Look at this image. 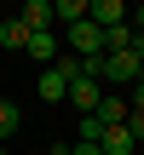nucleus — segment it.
Here are the masks:
<instances>
[{"label":"nucleus","instance_id":"nucleus-1","mask_svg":"<svg viewBox=\"0 0 144 155\" xmlns=\"http://www.w3.org/2000/svg\"><path fill=\"white\" fill-rule=\"evenodd\" d=\"M87 75H92V81H115V86H133L144 69H139V58H133V52H104V58H92V63H87Z\"/></svg>","mask_w":144,"mask_h":155},{"label":"nucleus","instance_id":"nucleus-2","mask_svg":"<svg viewBox=\"0 0 144 155\" xmlns=\"http://www.w3.org/2000/svg\"><path fill=\"white\" fill-rule=\"evenodd\" d=\"M87 23L115 29V23H127V6H121V0H87Z\"/></svg>","mask_w":144,"mask_h":155},{"label":"nucleus","instance_id":"nucleus-3","mask_svg":"<svg viewBox=\"0 0 144 155\" xmlns=\"http://www.w3.org/2000/svg\"><path fill=\"white\" fill-rule=\"evenodd\" d=\"M17 23H23L29 35H40V29H52V0H29V6L17 12Z\"/></svg>","mask_w":144,"mask_h":155},{"label":"nucleus","instance_id":"nucleus-4","mask_svg":"<svg viewBox=\"0 0 144 155\" xmlns=\"http://www.w3.org/2000/svg\"><path fill=\"white\" fill-rule=\"evenodd\" d=\"M63 104H75L81 115H92V109H98V81H92V75H87V81H75V86L63 92Z\"/></svg>","mask_w":144,"mask_h":155},{"label":"nucleus","instance_id":"nucleus-5","mask_svg":"<svg viewBox=\"0 0 144 155\" xmlns=\"http://www.w3.org/2000/svg\"><path fill=\"white\" fill-rule=\"evenodd\" d=\"M35 63H58V35L52 29H40V35H29V46H23Z\"/></svg>","mask_w":144,"mask_h":155},{"label":"nucleus","instance_id":"nucleus-6","mask_svg":"<svg viewBox=\"0 0 144 155\" xmlns=\"http://www.w3.org/2000/svg\"><path fill=\"white\" fill-rule=\"evenodd\" d=\"M133 46H139V29H133V23L104 29V52H133Z\"/></svg>","mask_w":144,"mask_h":155},{"label":"nucleus","instance_id":"nucleus-7","mask_svg":"<svg viewBox=\"0 0 144 155\" xmlns=\"http://www.w3.org/2000/svg\"><path fill=\"white\" fill-rule=\"evenodd\" d=\"M87 17V0H52V23H63V29H75Z\"/></svg>","mask_w":144,"mask_h":155},{"label":"nucleus","instance_id":"nucleus-8","mask_svg":"<svg viewBox=\"0 0 144 155\" xmlns=\"http://www.w3.org/2000/svg\"><path fill=\"white\" fill-rule=\"evenodd\" d=\"M104 127H127V98H98V109H92Z\"/></svg>","mask_w":144,"mask_h":155},{"label":"nucleus","instance_id":"nucleus-9","mask_svg":"<svg viewBox=\"0 0 144 155\" xmlns=\"http://www.w3.org/2000/svg\"><path fill=\"white\" fill-rule=\"evenodd\" d=\"M0 46H6V52H17V46H29V29H23L17 17H6V23H0Z\"/></svg>","mask_w":144,"mask_h":155},{"label":"nucleus","instance_id":"nucleus-10","mask_svg":"<svg viewBox=\"0 0 144 155\" xmlns=\"http://www.w3.org/2000/svg\"><path fill=\"white\" fill-rule=\"evenodd\" d=\"M63 92H69V86H63V75H58V69H46V75H40V98H46V104H63Z\"/></svg>","mask_w":144,"mask_h":155},{"label":"nucleus","instance_id":"nucleus-11","mask_svg":"<svg viewBox=\"0 0 144 155\" xmlns=\"http://www.w3.org/2000/svg\"><path fill=\"white\" fill-rule=\"evenodd\" d=\"M17 121H23V115H17V104H12V98H0V144L17 132Z\"/></svg>","mask_w":144,"mask_h":155},{"label":"nucleus","instance_id":"nucleus-12","mask_svg":"<svg viewBox=\"0 0 144 155\" xmlns=\"http://www.w3.org/2000/svg\"><path fill=\"white\" fill-rule=\"evenodd\" d=\"M98 132H104V121L98 115H81V144H98Z\"/></svg>","mask_w":144,"mask_h":155},{"label":"nucleus","instance_id":"nucleus-13","mask_svg":"<svg viewBox=\"0 0 144 155\" xmlns=\"http://www.w3.org/2000/svg\"><path fill=\"white\" fill-rule=\"evenodd\" d=\"M127 109H144V75L133 81V104H127Z\"/></svg>","mask_w":144,"mask_h":155},{"label":"nucleus","instance_id":"nucleus-14","mask_svg":"<svg viewBox=\"0 0 144 155\" xmlns=\"http://www.w3.org/2000/svg\"><path fill=\"white\" fill-rule=\"evenodd\" d=\"M69 155H98V144H69Z\"/></svg>","mask_w":144,"mask_h":155},{"label":"nucleus","instance_id":"nucleus-15","mask_svg":"<svg viewBox=\"0 0 144 155\" xmlns=\"http://www.w3.org/2000/svg\"><path fill=\"white\" fill-rule=\"evenodd\" d=\"M127 23H133V29L144 35V6H139V12H127Z\"/></svg>","mask_w":144,"mask_h":155},{"label":"nucleus","instance_id":"nucleus-16","mask_svg":"<svg viewBox=\"0 0 144 155\" xmlns=\"http://www.w3.org/2000/svg\"><path fill=\"white\" fill-rule=\"evenodd\" d=\"M40 155H69V144H52V150H40Z\"/></svg>","mask_w":144,"mask_h":155},{"label":"nucleus","instance_id":"nucleus-17","mask_svg":"<svg viewBox=\"0 0 144 155\" xmlns=\"http://www.w3.org/2000/svg\"><path fill=\"white\" fill-rule=\"evenodd\" d=\"M133 58H139V69H144V35H139V46H133Z\"/></svg>","mask_w":144,"mask_h":155},{"label":"nucleus","instance_id":"nucleus-18","mask_svg":"<svg viewBox=\"0 0 144 155\" xmlns=\"http://www.w3.org/2000/svg\"><path fill=\"white\" fill-rule=\"evenodd\" d=\"M139 155H144V150H139Z\"/></svg>","mask_w":144,"mask_h":155}]
</instances>
